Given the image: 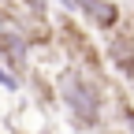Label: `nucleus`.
<instances>
[{
	"mask_svg": "<svg viewBox=\"0 0 134 134\" xmlns=\"http://www.w3.org/2000/svg\"><path fill=\"white\" fill-rule=\"evenodd\" d=\"M130 100H134V97H130Z\"/></svg>",
	"mask_w": 134,
	"mask_h": 134,
	"instance_id": "423d86ee",
	"label": "nucleus"
},
{
	"mask_svg": "<svg viewBox=\"0 0 134 134\" xmlns=\"http://www.w3.org/2000/svg\"><path fill=\"white\" fill-rule=\"evenodd\" d=\"M56 37L63 45V52H67V63H75V67H86V71H97V75H104V52L93 45V37L86 30L78 26L75 15H63L60 26H56Z\"/></svg>",
	"mask_w": 134,
	"mask_h": 134,
	"instance_id": "f03ea898",
	"label": "nucleus"
},
{
	"mask_svg": "<svg viewBox=\"0 0 134 134\" xmlns=\"http://www.w3.org/2000/svg\"><path fill=\"white\" fill-rule=\"evenodd\" d=\"M115 115H119V130L123 134H134V100L130 97H119V100H115Z\"/></svg>",
	"mask_w": 134,
	"mask_h": 134,
	"instance_id": "39448f33",
	"label": "nucleus"
},
{
	"mask_svg": "<svg viewBox=\"0 0 134 134\" xmlns=\"http://www.w3.org/2000/svg\"><path fill=\"white\" fill-rule=\"evenodd\" d=\"M100 52H104V60H108L112 71L119 75L123 82H130V86H134V34H130L127 26L112 30Z\"/></svg>",
	"mask_w": 134,
	"mask_h": 134,
	"instance_id": "7ed1b4c3",
	"label": "nucleus"
},
{
	"mask_svg": "<svg viewBox=\"0 0 134 134\" xmlns=\"http://www.w3.org/2000/svg\"><path fill=\"white\" fill-rule=\"evenodd\" d=\"M0 67H8L11 75H26V67H30V41L11 23L0 26Z\"/></svg>",
	"mask_w": 134,
	"mask_h": 134,
	"instance_id": "20e7f679",
	"label": "nucleus"
},
{
	"mask_svg": "<svg viewBox=\"0 0 134 134\" xmlns=\"http://www.w3.org/2000/svg\"><path fill=\"white\" fill-rule=\"evenodd\" d=\"M56 100H60V108H63V115H67L75 134L108 130V112L115 108L108 75H97V71L67 63L56 75Z\"/></svg>",
	"mask_w": 134,
	"mask_h": 134,
	"instance_id": "f257e3e1",
	"label": "nucleus"
}]
</instances>
